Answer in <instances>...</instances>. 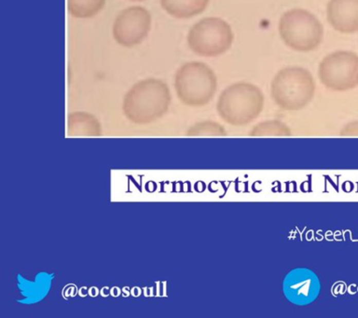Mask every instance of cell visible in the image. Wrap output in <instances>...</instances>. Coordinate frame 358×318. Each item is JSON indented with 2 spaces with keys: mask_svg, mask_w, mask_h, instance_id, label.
<instances>
[{
  "mask_svg": "<svg viewBox=\"0 0 358 318\" xmlns=\"http://www.w3.org/2000/svg\"><path fill=\"white\" fill-rule=\"evenodd\" d=\"M171 94L167 84L157 79L141 80L128 91L122 110L136 125H148L162 118L169 109Z\"/></svg>",
  "mask_w": 358,
  "mask_h": 318,
  "instance_id": "cell-1",
  "label": "cell"
},
{
  "mask_svg": "<svg viewBox=\"0 0 358 318\" xmlns=\"http://www.w3.org/2000/svg\"><path fill=\"white\" fill-rule=\"evenodd\" d=\"M263 107L264 95L259 88L247 82H238L222 92L217 109L226 123L244 126L257 119Z\"/></svg>",
  "mask_w": 358,
  "mask_h": 318,
  "instance_id": "cell-2",
  "label": "cell"
},
{
  "mask_svg": "<svg viewBox=\"0 0 358 318\" xmlns=\"http://www.w3.org/2000/svg\"><path fill=\"white\" fill-rule=\"evenodd\" d=\"M315 93L313 76L303 67L292 66L280 70L272 82V97L282 110H302Z\"/></svg>",
  "mask_w": 358,
  "mask_h": 318,
  "instance_id": "cell-3",
  "label": "cell"
},
{
  "mask_svg": "<svg viewBox=\"0 0 358 318\" xmlns=\"http://www.w3.org/2000/svg\"><path fill=\"white\" fill-rule=\"evenodd\" d=\"M174 87L179 99L189 107H203L214 97L218 80L214 71L201 62H189L175 74Z\"/></svg>",
  "mask_w": 358,
  "mask_h": 318,
  "instance_id": "cell-4",
  "label": "cell"
},
{
  "mask_svg": "<svg viewBox=\"0 0 358 318\" xmlns=\"http://www.w3.org/2000/svg\"><path fill=\"white\" fill-rule=\"evenodd\" d=\"M279 32L283 42L298 51H312L323 40V25L318 19L302 9L288 10L281 17Z\"/></svg>",
  "mask_w": 358,
  "mask_h": 318,
  "instance_id": "cell-5",
  "label": "cell"
},
{
  "mask_svg": "<svg viewBox=\"0 0 358 318\" xmlns=\"http://www.w3.org/2000/svg\"><path fill=\"white\" fill-rule=\"evenodd\" d=\"M234 33L230 25L220 18L209 17L190 28L188 44L196 55L214 57L223 55L231 47Z\"/></svg>",
  "mask_w": 358,
  "mask_h": 318,
  "instance_id": "cell-6",
  "label": "cell"
},
{
  "mask_svg": "<svg viewBox=\"0 0 358 318\" xmlns=\"http://www.w3.org/2000/svg\"><path fill=\"white\" fill-rule=\"evenodd\" d=\"M319 78L328 89L346 92L358 86V55L338 50L327 55L319 65Z\"/></svg>",
  "mask_w": 358,
  "mask_h": 318,
  "instance_id": "cell-7",
  "label": "cell"
},
{
  "mask_svg": "<svg viewBox=\"0 0 358 318\" xmlns=\"http://www.w3.org/2000/svg\"><path fill=\"white\" fill-rule=\"evenodd\" d=\"M151 27V15L140 6L130 7L119 13L113 25V37L121 46L134 47L141 43L149 35Z\"/></svg>",
  "mask_w": 358,
  "mask_h": 318,
  "instance_id": "cell-8",
  "label": "cell"
},
{
  "mask_svg": "<svg viewBox=\"0 0 358 318\" xmlns=\"http://www.w3.org/2000/svg\"><path fill=\"white\" fill-rule=\"evenodd\" d=\"M328 23L343 34L358 31V0H330L327 9Z\"/></svg>",
  "mask_w": 358,
  "mask_h": 318,
  "instance_id": "cell-9",
  "label": "cell"
},
{
  "mask_svg": "<svg viewBox=\"0 0 358 318\" xmlns=\"http://www.w3.org/2000/svg\"><path fill=\"white\" fill-rule=\"evenodd\" d=\"M210 0H160L165 11L174 18L188 19L204 12Z\"/></svg>",
  "mask_w": 358,
  "mask_h": 318,
  "instance_id": "cell-10",
  "label": "cell"
},
{
  "mask_svg": "<svg viewBox=\"0 0 358 318\" xmlns=\"http://www.w3.org/2000/svg\"><path fill=\"white\" fill-rule=\"evenodd\" d=\"M68 132L73 135H98L101 132L99 121L93 115L75 112L68 116Z\"/></svg>",
  "mask_w": 358,
  "mask_h": 318,
  "instance_id": "cell-11",
  "label": "cell"
},
{
  "mask_svg": "<svg viewBox=\"0 0 358 318\" xmlns=\"http://www.w3.org/2000/svg\"><path fill=\"white\" fill-rule=\"evenodd\" d=\"M105 0H67L70 14L76 18H91L104 8Z\"/></svg>",
  "mask_w": 358,
  "mask_h": 318,
  "instance_id": "cell-12",
  "label": "cell"
},
{
  "mask_svg": "<svg viewBox=\"0 0 358 318\" xmlns=\"http://www.w3.org/2000/svg\"><path fill=\"white\" fill-rule=\"evenodd\" d=\"M291 131L289 126L280 120H267L256 125L250 132L251 136L271 137V136H289Z\"/></svg>",
  "mask_w": 358,
  "mask_h": 318,
  "instance_id": "cell-13",
  "label": "cell"
},
{
  "mask_svg": "<svg viewBox=\"0 0 358 318\" xmlns=\"http://www.w3.org/2000/svg\"><path fill=\"white\" fill-rule=\"evenodd\" d=\"M190 136H223L226 131L223 126L214 121H203L192 126L188 131Z\"/></svg>",
  "mask_w": 358,
  "mask_h": 318,
  "instance_id": "cell-14",
  "label": "cell"
},
{
  "mask_svg": "<svg viewBox=\"0 0 358 318\" xmlns=\"http://www.w3.org/2000/svg\"><path fill=\"white\" fill-rule=\"evenodd\" d=\"M134 1H141V0H134Z\"/></svg>",
  "mask_w": 358,
  "mask_h": 318,
  "instance_id": "cell-15",
  "label": "cell"
}]
</instances>
